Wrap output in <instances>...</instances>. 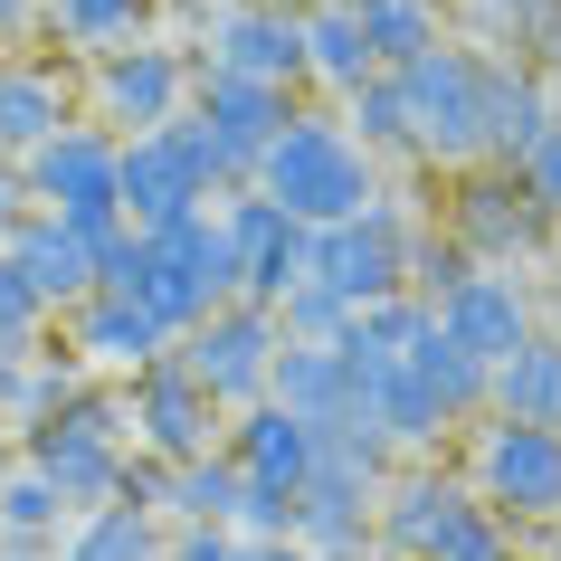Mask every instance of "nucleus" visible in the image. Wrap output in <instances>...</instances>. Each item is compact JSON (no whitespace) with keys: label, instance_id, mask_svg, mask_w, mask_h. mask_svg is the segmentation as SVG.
Segmentation results:
<instances>
[{"label":"nucleus","instance_id":"obj_1","mask_svg":"<svg viewBox=\"0 0 561 561\" xmlns=\"http://www.w3.org/2000/svg\"><path fill=\"white\" fill-rule=\"evenodd\" d=\"M371 552L381 561H524L514 533L438 457H410V467L381 476V495H371Z\"/></svg>","mask_w":561,"mask_h":561},{"label":"nucleus","instance_id":"obj_2","mask_svg":"<svg viewBox=\"0 0 561 561\" xmlns=\"http://www.w3.org/2000/svg\"><path fill=\"white\" fill-rule=\"evenodd\" d=\"M248 191H257V201H276L296 229H343V219H362V209L381 201V162L343 134V115L296 105V124L257 152Z\"/></svg>","mask_w":561,"mask_h":561},{"label":"nucleus","instance_id":"obj_3","mask_svg":"<svg viewBox=\"0 0 561 561\" xmlns=\"http://www.w3.org/2000/svg\"><path fill=\"white\" fill-rule=\"evenodd\" d=\"M229 191H248V172H229V152L209 144L191 115L162 124V134H134V144H115V201H124V229H172V219H191V209H219Z\"/></svg>","mask_w":561,"mask_h":561},{"label":"nucleus","instance_id":"obj_4","mask_svg":"<svg viewBox=\"0 0 561 561\" xmlns=\"http://www.w3.org/2000/svg\"><path fill=\"white\" fill-rule=\"evenodd\" d=\"M124 428H134V419H124V390L77 381L38 428H20V438H30V476L67 504V514H95V504H115V485H124Z\"/></svg>","mask_w":561,"mask_h":561},{"label":"nucleus","instance_id":"obj_5","mask_svg":"<svg viewBox=\"0 0 561 561\" xmlns=\"http://www.w3.org/2000/svg\"><path fill=\"white\" fill-rule=\"evenodd\" d=\"M476 77H485V58H476L467 38H447V48H428L419 67H400V77H390V87H400V115H410V162H428V172H447V181L485 162Z\"/></svg>","mask_w":561,"mask_h":561},{"label":"nucleus","instance_id":"obj_6","mask_svg":"<svg viewBox=\"0 0 561 561\" xmlns=\"http://www.w3.org/2000/svg\"><path fill=\"white\" fill-rule=\"evenodd\" d=\"M134 305H144L172 343L201 324V314L238 305V266H229V238H219L209 209L172 219V229H144V286H134Z\"/></svg>","mask_w":561,"mask_h":561},{"label":"nucleus","instance_id":"obj_7","mask_svg":"<svg viewBox=\"0 0 561 561\" xmlns=\"http://www.w3.org/2000/svg\"><path fill=\"white\" fill-rule=\"evenodd\" d=\"M467 495L495 514L504 533L561 524V428H514V419H476Z\"/></svg>","mask_w":561,"mask_h":561},{"label":"nucleus","instance_id":"obj_8","mask_svg":"<svg viewBox=\"0 0 561 561\" xmlns=\"http://www.w3.org/2000/svg\"><path fill=\"white\" fill-rule=\"evenodd\" d=\"M20 181H30V209L67 219V229L95 238V248L124 229V201H115V134H105V124H67L58 144H38L30 162H20Z\"/></svg>","mask_w":561,"mask_h":561},{"label":"nucleus","instance_id":"obj_9","mask_svg":"<svg viewBox=\"0 0 561 561\" xmlns=\"http://www.w3.org/2000/svg\"><path fill=\"white\" fill-rule=\"evenodd\" d=\"M305 276L324 286V296H343L362 314V305H381V296H410V209L371 201L362 219H343V229H314V257H305Z\"/></svg>","mask_w":561,"mask_h":561},{"label":"nucleus","instance_id":"obj_10","mask_svg":"<svg viewBox=\"0 0 561 561\" xmlns=\"http://www.w3.org/2000/svg\"><path fill=\"white\" fill-rule=\"evenodd\" d=\"M542 238H552V219L533 209V191L514 172H495V162L457 172V191H447V248H467V266H524V257H542Z\"/></svg>","mask_w":561,"mask_h":561},{"label":"nucleus","instance_id":"obj_11","mask_svg":"<svg viewBox=\"0 0 561 561\" xmlns=\"http://www.w3.org/2000/svg\"><path fill=\"white\" fill-rule=\"evenodd\" d=\"M124 419H134V447H144L152 467H191V457H209L219 428H229V410L181 371V353L144 362V371L124 381Z\"/></svg>","mask_w":561,"mask_h":561},{"label":"nucleus","instance_id":"obj_12","mask_svg":"<svg viewBox=\"0 0 561 561\" xmlns=\"http://www.w3.org/2000/svg\"><path fill=\"white\" fill-rule=\"evenodd\" d=\"M181 353V371L219 400V410H257L266 400V362H276V314L266 305H219V314H201V324L172 343Z\"/></svg>","mask_w":561,"mask_h":561},{"label":"nucleus","instance_id":"obj_13","mask_svg":"<svg viewBox=\"0 0 561 561\" xmlns=\"http://www.w3.org/2000/svg\"><path fill=\"white\" fill-rule=\"evenodd\" d=\"M219 219V238H229V266H238V305H276L305 286V257H314V229H296L276 201H257V191H229V201L209 209Z\"/></svg>","mask_w":561,"mask_h":561},{"label":"nucleus","instance_id":"obj_14","mask_svg":"<svg viewBox=\"0 0 561 561\" xmlns=\"http://www.w3.org/2000/svg\"><path fill=\"white\" fill-rule=\"evenodd\" d=\"M95 95H105V134H115V144L162 134V124H181V105H191V58L162 48V38L105 48V58H95Z\"/></svg>","mask_w":561,"mask_h":561},{"label":"nucleus","instance_id":"obj_15","mask_svg":"<svg viewBox=\"0 0 561 561\" xmlns=\"http://www.w3.org/2000/svg\"><path fill=\"white\" fill-rule=\"evenodd\" d=\"M209 77H248V87L305 95V20L276 0H229L209 20Z\"/></svg>","mask_w":561,"mask_h":561},{"label":"nucleus","instance_id":"obj_16","mask_svg":"<svg viewBox=\"0 0 561 561\" xmlns=\"http://www.w3.org/2000/svg\"><path fill=\"white\" fill-rule=\"evenodd\" d=\"M296 105H305V95H286V87H248V77H209V67H201L181 115L201 124L219 152H229V172H257V152L296 124Z\"/></svg>","mask_w":561,"mask_h":561},{"label":"nucleus","instance_id":"obj_17","mask_svg":"<svg viewBox=\"0 0 561 561\" xmlns=\"http://www.w3.org/2000/svg\"><path fill=\"white\" fill-rule=\"evenodd\" d=\"M371 476L314 447V476L296 485V552L314 561H371Z\"/></svg>","mask_w":561,"mask_h":561},{"label":"nucleus","instance_id":"obj_18","mask_svg":"<svg viewBox=\"0 0 561 561\" xmlns=\"http://www.w3.org/2000/svg\"><path fill=\"white\" fill-rule=\"evenodd\" d=\"M438 333L457 343V353H476L485 371H495L504 353H524L533 333H542V324H533V286L514 276V266H476L467 286L438 305Z\"/></svg>","mask_w":561,"mask_h":561},{"label":"nucleus","instance_id":"obj_19","mask_svg":"<svg viewBox=\"0 0 561 561\" xmlns=\"http://www.w3.org/2000/svg\"><path fill=\"white\" fill-rule=\"evenodd\" d=\"M0 257L20 266V286H30L48 314H77V305L95 296V238H77L67 219H48V209H30L20 229L0 238Z\"/></svg>","mask_w":561,"mask_h":561},{"label":"nucleus","instance_id":"obj_20","mask_svg":"<svg viewBox=\"0 0 561 561\" xmlns=\"http://www.w3.org/2000/svg\"><path fill=\"white\" fill-rule=\"evenodd\" d=\"M266 400L305 428H353L362 419V390H353V362L333 353V343H276L266 362Z\"/></svg>","mask_w":561,"mask_h":561},{"label":"nucleus","instance_id":"obj_21","mask_svg":"<svg viewBox=\"0 0 561 561\" xmlns=\"http://www.w3.org/2000/svg\"><path fill=\"white\" fill-rule=\"evenodd\" d=\"M476 58H485V48H476ZM476 124H485V162L514 172V162L552 134V87H542L533 67H514V58H485V77H476Z\"/></svg>","mask_w":561,"mask_h":561},{"label":"nucleus","instance_id":"obj_22","mask_svg":"<svg viewBox=\"0 0 561 561\" xmlns=\"http://www.w3.org/2000/svg\"><path fill=\"white\" fill-rule=\"evenodd\" d=\"M67 353H77V362H95V371H124V381H134L144 362H162V353H172V333L152 324V314H144L134 296H87L77 314H67Z\"/></svg>","mask_w":561,"mask_h":561},{"label":"nucleus","instance_id":"obj_23","mask_svg":"<svg viewBox=\"0 0 561 561\" xmlns=\"http://www.w3.org/2000/svg\"><path fill=\"white\" fill-rule=\"evenodd\" d=\"M219 457H229L238 476H257V485H305V476H314V428L286 419L276 400H257V410H238L229 428H219Z\"/></svg>","mask_w":561,"mask_h":561},{"label":"nucleus","instance_id":"obj_24","mask_svg":"<svg viewBox=\"0 0 561 561\" xmlns=\"http://www.w3.org/2000/svg\"><path fill=\"white\" fill-rule=\"evenodd\" d=\"M67 124H77V105H67V77L58 67H0V162H30L38 144H58Z\"/></svg>","mask_w":561,"mask_h":561},{"label":"nucleus","instance_id":"obj_25","mask_svg":"<svg viewBox=\"0 0 561 561\" xmlns=\"http://www.w3.org/2000/svg\"><path fill=\"white\" fill-rule=\"evenodd\" d=\"M485 419H514V428H561V333H533L524 353L495 362V381H485Z\"/></svg>","mask_w":561,"mask_h":561},{"label":"nucleus","instance_id":"obj_26","mask_svg":"<svg viewBox=\"0 0 561 561\" xmlns=\"http://www.w3.org/2000/svg\"><path fill=\"white\" fill-rule=\"evenodd\" d=\"M485 38V58H514V67H561V0H457Z\"/></svg>","mask_w":561,"mask_h":561},{"label":"nucleus","instance_id":"obj_27","mask_svg":"<svg viewBox=\"0 0 561 561\" xmlns=\"http://www.w3.org/2000/svg\"><path fill=\"white\" fill-rule=\"evenodd\" d=\"M381 77V58L362 48V20H353V0H324V10H305V87H324V95H353Z\"/></svg>","mask_w":561,"mask_h":561},{"label":"nucleus","instance_id":"obj_28","mask_svg":"<svg viewBox=\"0 0 561 561\" xmlns=\"http://www.w3.org/2000/svg\"><path fill=\"white\" fill-rule=\"evenodd\" d=\"M353 20H362V48L381 58V77L447 48V0H353Z\"/></svg>","mask_w":561,"mask_h":561},{"label":"nucleus","instance_id":"obj_29","mask_svg":"<svg viewBox=\"0 0 561 561\" xmlns=\"http://www.w3.org/2000/svg\"><path fill=\"white\" fill-rule=\"evenodd\" d=\"M400 362H410V371H419V390H428V400L447 410V428H476V419H485V381H495V371H485L476 353H457V343H447L438 324L419 333V343H410Z\"/></svg>","mask_w":561,"mask_h":561},{"label":"nucleus","instance_id":"obj_30","mask_svg":"<svg viewBox=\"0 0 561 561\" xmlns=\"http://www.w3.org/2000/svg\"><path fill=\"white\" fill-rule=\"evenodd\" d=\"M162 514H144V504H95L87 524L67 533L58 561H162Z\"/></svg>","mask_w":561,"mask_h":561},{"label":"nucleus","instance_id":"obj_31","mask_svg":"<svg viewBox=\"0 0 561 561\" xmlns=\"http://www.w3.org/2000/svg\"><path fill=\"white\" fill-rule=\"evenodd\" d=\"M77 390V353H0V419L10 428H38Z\"/></svg>","mask_w":561,"mask_h":561},{"label":"nucleus","instance_id":"obj_32","mask_svg":"<svg viewBox=\"0 0 561 561\" xmlns=\"http://www.w3.org/2000/svg\"><path fill=\"white\" fill-rule=\"evenodd\" d=\"M238 514V467L209 447L191 467H162V524H229Z\"/></svg>","mask_w":561,"mask_h":561},{"label":"nucleus","instance_id":"obj_33","mask_svg":"<svg viewBox=\"0 0 561 561\" xmlns=\"http://www.w3.org/2000/svg\"><path fill=\"white\" fill-rule=\"evenodd\" d=\"M48 10V30L67 38V48H134V38L152 30V0H38Z\"/></svg>","mask_w":561,"mask_h":561},{"label":"nucleus","instance_id":"obj_34","mask_svg":"<svg viewBox=\"0 0 561 561\" xmlns=\"http://www.w3.org/2000/svg\"><path fill=\"white\" fill-rule=\"evenodd\" d=\"M428 324H438V314H428L419 296H381V305H362L353 324H343V353H381V362H400Z\"/></svg>","mask_w":561,"mask_h":561},{"label":"nucleus","instance_id":"obj_35","mask_svg":"<svg viewBox=\"0 0 561 561\" xmlns=\"http://www.w3.org/2000/svg\"><path fill=\"white\" fill-rule=\"evenodd\" d=\"M343 134H353L371 162H381V152H410V115H400V87H390V77L353 87V95H343Z\"/></svg>","mask_w":561,"mask_h":561},{"label":"nucleus","instance_id":"obj_36","mask_svg":"<svg viewBox=\"0 0 561 561\" xmlns=\"http://www.w3.org/2000/svg\"><path fill=\"white\" fill-rule=\"evenodd\" d=\"M467 276H476V266H467V248H447L438 229H410V296L428 305V314H438V305L457 296Z\"/></svg>","mask_w":561,"mask_h":561},{"label":"nucleus","instance_id":"obj_37","mask_svg":"<svg viewBox=\"0 0 561 561\" xmlns=\"http://www.w3.org/2000/svg\"><path fill=\"white\" fill-rule=\"evenodd\" d=\"M229 533H238V542H296V485H257V476H238Z\"/></svg>","mask_w":561,"mask_h":561},{"label":"nucleus","instance_id":"obj_38","mask_svg":"<svg viewBox=\"0 0 561 561\" xmlns=\"http://www.w3.org/2000/svg\"><path fill=\"white\" fill-rule=\"evenodd\" d=\"M343 324H353V305H343V296H324L314 276H305L296 296L276 305V343H343Z\"/></svg>","mask_w":561,"mask_h":561},{"label":"nucleus","instance_id":"obj_39","mask_svg":"<svg viewBox=\"0 0 561 561\" xmlns=\"http://www.w3.org/2000/svg\"><path fill=\"white\" fill-rule=\"evenodd\" d=\"M58 514H67V504L48 495V485H38L30 467L0 485V533H10V542H48V533H58Z\"/></svg>","mask_w":561,"mask_h":561},{"label":"nucleus","instance_id":"obj_40","mask_svg":"<svg viewBox=\"0 0 561 561\" xmlns=\"http://www.w3.org/2000/svg\"><path fill=\"white\" fill-rule=\"evenodd\" d=\"M38 324H48V305H38L30 286H20V266L0 257V353H30V343H38Z\"/></svg>","mask_w":561,"mask_h":561},{"label":"nucleus","instance_id":"obj_41","mask_svg":"<svg viewBox=\"0 0 561 561\" xmlns=\"http://www.w3.org/2000/svg\"><path fill=\"white\" fill-rule=\"evenodd\" d=\"M514 181L533 191V209H542V219H561V124L524 152V162H514Z\"/></svg>","mask_w":561,"mask_h":561},{"label":"nucleus","instance_id":"obj_42","mask_svg":"<svg viewBox=\"0 0 561 561\" xmlns=\"http://www.w3.org/2000/svg\"><path fill=\"white\" fill-rule=\"evenodd\" d=\"M162 561H238V533L229 524H172L162 533Z\"/></svg>","mask_w":561,"mask_h":561},{"label":"nucleus","instance_id":"obj_43","mask_svg":"<svg viewBox=\"0 0 561 561\" xmlns=\"http://www.w3.org/2000/svg\"><path fill=\"white\" fill-rule=\"evenodd\" d=\"M30 219V181H20V162H0V238Z\"/></svg>","mask_w":561,"mask_h":561},{"label":"nucleus","instance_id":"obj_44","mask_svg":"<svg viewBox=\"0 0 561 561\" xmlns=\"http://www.w3.org/2000/svg\"><path fill=\"white\" fill-rule=\"evenodd\" d=\"M238 561H314V552H296V542H238Z\"/></svg>","mask_w":561,"mask_h":561},{"label":"nucleus","instance_id":"obj_45","mask_svg":"<svg viewBox=\"0 0 561 561\" xmlns=\"http://www.w3.org/2000/svg\"><path fill=\"white\" fill-rule=\"evenodd\" d=\"M30 10H38V0H0V38H20V30H30Z\"/></svg>","mask_w":561,"mask_h":561},{"label":"nucleus","instance_id":"obj_46","mask_svg":"<svg viewBox=\"0 0 561 561\" xmlns=\"http://www.w3.org/2000/svg\"><path fill=\"white\" fill-rule=\"evenodd\" d=\"M276 10H296V20H305V10H324V0H276Z\"/></svg>","mask_w":561,"mask_h":561},{"label":"nucleus","instance_id":"obj_47","mask_svg":"<svg viewBox=\"0 0 561 561\" xmlns=\"http://www.w3.org/2000/svg\"><path fill=\"white\" fill-rule=\"evenodd\" d=\"M552 124H561V95H552Z\"/></svg>","mask_w":561,"mask_h":561},{"label":"nucleus","instance_id":"obj_48","mask_svg":"<svg viewBox=\"0 0 561 561\" xmlns=\"http://www.w3.org/2000/svg\"><path fill=\"white\" fill-rule=\"evenodd\" d=\"M371 561H381V552H371Z\"/></svg>","mask_w":561,"mask_h":561}]
</instances>
